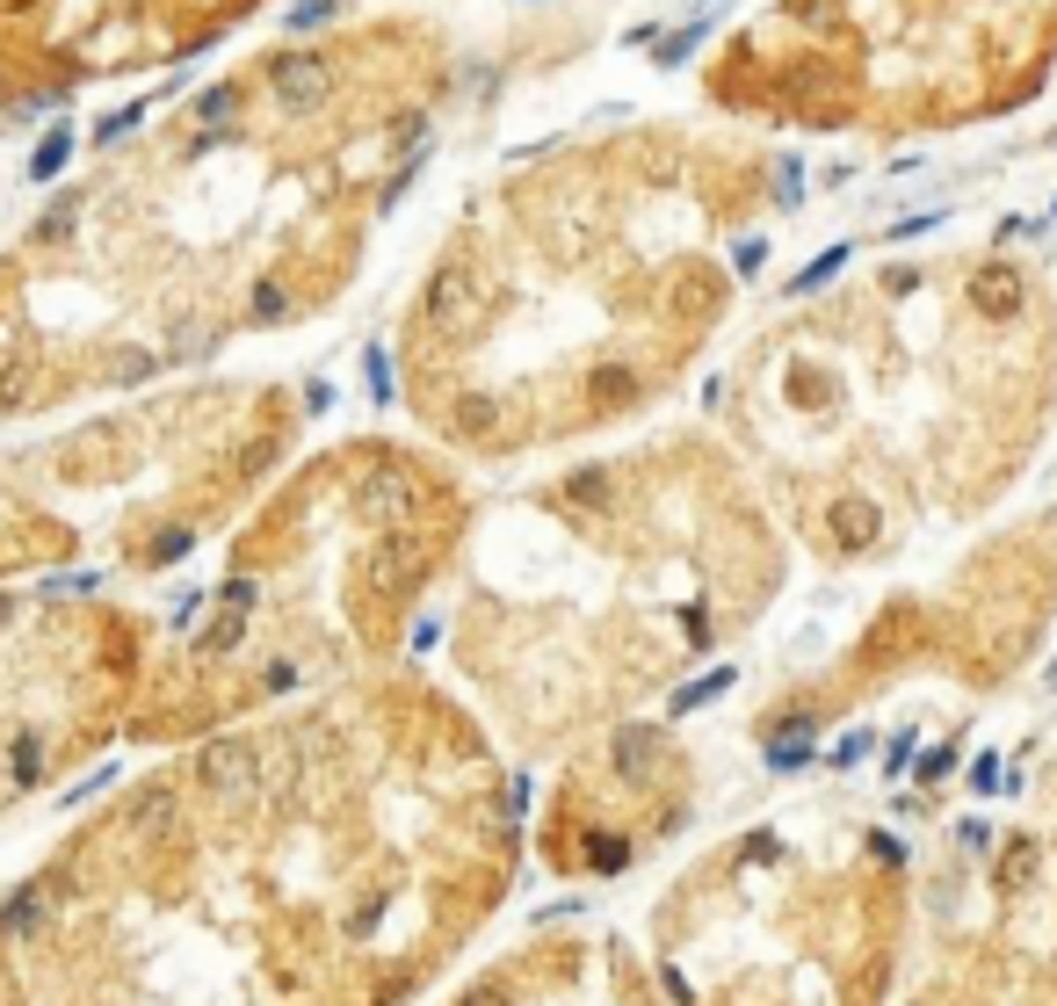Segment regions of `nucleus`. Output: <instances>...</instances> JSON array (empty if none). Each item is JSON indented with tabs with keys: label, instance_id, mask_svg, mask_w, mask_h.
I'll list each match as a JSON object with an SVG mask.
<instances>
[{
	"label": "nucleus",
	"instance_id": "nucleus-11",
	"mask_svg": "<svg viewBox=\"0 0 1057 1006\" xmlns=\"http://www.w3.org/2000/svg\"><path fill=\"white\" fill-rule=\"evenodd\" d=\"M725 688H731V674L717 666L711 681H695V688H681V695H674V710H703V703H711V695H725Z\"/></svg>",
	"mask_w": 1057,
	"mask_h": 1006
},
{
	"label": "nucleus",
	"instance_id": "nucleus-2",
	"mask_svg": "<svg viewBox=\"0 0 1057 1006\" xmlns=\"http://www.w3.org/2000/svg\"><path fill=\"white\" fill-rule=\"evenodd\" d=\"M203 782L225 789V797H246V789H254V753L246 747H210L203 753Z\"/></svg>",
	"mask_w": 1057,
	"mask_h": 1006
},
{
	"label": "nucleus",
	"instance_id": "nucleus-4",
	"mask_svg": "<svg viewBox=\"0 0 1057 1006\" xmlns=\"http://www.w3.org/2000/svg\"><path fill=\"white\" fill-rule=\"evenodd\" d=\"M812 761V717H790L782 731H768V767L775 775H790V767Z\"/></svg>",
	"mask_w": 1057,
	"mask_h": 1006
},
{
	"label": "nucleus",
	"instance_id": "nucleus-6",
	"mask_svg": "<svg viewBox=\"0 0 1057 1006\" xmlns=\"http://www.w3.org/2000/svg\"><path fill=\"white\" fill-rule=\"evenodd\" d=\"M66 159H73V131H66V123H52V139H44V145L30 153V174H36V181H52V174L66 167Z\"/></svg>",
	"mask_w": 1057,
	"mask_h": 1006
},
{
	"label": "nucleus",
	"instance_id": "nucleus-7",
	"mask_svg": "<svg viewBox=\"0 0 1057 1006\" xmlns=\"http://www.w3.org/2000/svg\"><path fill=\"white\" fill-rule=\"evenodd\" d=\"M73 218H80V189H66V196H58V203L44 210V218H36V232H44V240H66V232H73Z\"/></svg>",
	"mask_w": 1057,
	"mask_h": 1006
},
{
	"label": "nucleus",
	"instance_id": "nucleus-1",
	"mask_svg": "<svg viewBox=\"0 0 1057 1006\" xmlns=\"http://www.w3.org/2000/svg\"><path fill=\"white\" fill-rule=\"evenodd\" d=\"M268 87H276L283 109H312L319 95H327V66H319V58H276V66H268Z\"/></svg>",
	"mask_w": 1057,
	"mask_h": 1006
},
{
	"label": "nucleus",
	"instance_id": "nucleus-17",
	"mask_svg": "<svg viewBox=\"0 0 1057 1006\" xmlns=\"http://www.w3.org/2000/svg\"><path fill=\"white\" fill-rule=\"evenodd\" d=\"M36 767H44L36 761V739H15V782H36Z\"/></svg>",
	"mask_w": 1057,
	"mask_h": 1006
},
{
	"label": "nucleus",
	"instance_id": "nucleus-3",
	"mask_svg": "<svg viewBox=\"0 0 1057 1006\" xmlns=\"http://www.w3.org/2000/svg\"><path fill=\"white\" fill-rule=\"evenodd\" d=\"M414 565H420V537H384L377 551H370V579H377V587H406Z\"/></svg>",
	"mask_w": 1057,
	"mask_h": 1006
},
{
	"label": "nucleus",
	"instance_id": "nucleus-10",
	"mask_svg": "<svg viewBox=\"0 0 1057 1006\" xmlns=\"http://www.w3.org/2000/svg\"><path fill=\"white\" fill-rule=\"evenodd\" d=\"M232 109H240V87H210L203 102H196V117H203V123H232Z\"/></svg>",
	"mask_w": 1057,
	"mask_h": 1006
},
{
	"label": "nucleus",
	"instance_id": "nucleus-18",
	"mask_svg": "<svg viewBox=\"0 0 1057 1006\" xmlns=\"http://www.w3.org/2000/svg\"><path fill=\"white\" fill-rule=\"evenodd\" d=\"M905 761H913V731H899V739H891V753H884V767H891V775H899Z\"/></svg>",
	"mask_w": 1057,
	"mask_h": 1006
},
{
	"label": "nucleus",
	"instance_id": "nucleus-16",
	"mask_svg": "<svg viewBox=\"0 0 1057 1006\" xmlns=\"http://www.w3.org/2000/svg\"><path fill=\"white\" fill-rule=\"evenodd\" d=\"M456 1006H515V999H507V985H471Z\"/></svg>",
	"mask_w": 1057,
	"mask_h": 1006
},
{
	"label": "nucleus",
	"instance_id": "nucleus-9",
	"mask_svg": "<svg viewBox=\"0 0 1057 1006\" xmlns=\"http://www.w3.org/2000/svg\"><path fill=\"white\" fill-rule=\"evenodd\" d=\"M36 920H44V898H36V891H22V898H8V913H0V927H8V935H30Z\"/></svg>",
	"mask_w": 1057,
	"mask_h": 1006
},
{
	"label": "nucleus",
	"instance_id": "nucleus-14",
	"mask_svg": "<svg viewBox=\"0 0 1057 1006\" xmlns=\"http://www.w3.org/2000/svg\"><path fill=\"white\" fill-rule=\"evenodd\" d=\"M869 747H877V739H869V731H848V739H840V747H833V767H855V761H862Z\"/></svg>",
	"mask_w": 1057,
	"mask_h": 1006
},
{
	"label": "nucleus",
	"instance_id": "nucleus-19",
	"mask_svg": "<svg viewBox=\"0 0 1057 1006\" xmlns=\"http://www.w3.org/2000/svg\"><path fill=\"white\" fill-rule=\"evenodd\" d=\"M942 767H949V747H935V753H920V782H935Z\"/></svg>",
	"mask_w": 1057,
	"mask_h": 1006
},
{
	"label": "nucleus",
	"instance_id": "nucleus-12",
	"mask_svg": "<svg viewBox=\"0 0 1057 1006\" xmlns=\"http://www.w3.org/2000/svg\"><path fill=\"white\" fill-rule=\"evenodd\" d=\"M840 261H848V254H840V246H833V254H818L812 268H804V276L790 283V290H797V297H804V290H818V283H826V276H840Z\"/></svg>",
	"mask_w": 1057,
	"mask_h": 1006
},
{
	"label": "nucleus",
	"instance_id": "nucleus-13",
	"mask_svg": "<svg viewBox=\"0 0 1057 1006\" xmlns=\"http://www.w3.org/2000/svg\"><path fill=\"white\" fill-rule=\"evenodd\" d=\"M363 377H370V399H392V363H384V347H370V355H363Z\"/></svg>",
	"mask_w": 1057,
	"mask_h": 1006
},
{
	"label": "nucleus",
	"instance_id": "nucleus-15",
	"mask_svg": "<svg viewBox=\"0 0 1057 1006\" xmlns=\"http://www.w3.org/2000/svg\"><path fill=\"white\" fill-rule=\"evenodd\" d=\"M1006 862H1014V869H1000V876H1014V884H1028V869H1036V848H1028V840H1014V854H1006Z\"/></svg>",
	"mask_w": 1057,
	"mask_h": 1006
},
{
	"label": "nucleus",
	"instance_id": "nucleus-8",
	"mask_svg": "<svg viewBox=\"0 0 1057 1006\" xmlns=\"http://www.w3.org/2000/svg\"><path fill=\"white\" fill-rule=\"evenodd\" d=\"M624 862H630V840H616V833H608V840L594 833V840H587V869H602V876H616V869H624Z\"/></svg>",
	"mask_w": 1057,
	"mask_h": 1006
},
{
	"label": "nucleus",
	"instance_id": "nucleus-5",
	"mask_svg": "<svg viewBox=\"0 0 1057 1006\" xmlns=\"http://www.w3.org/2000/svg\"><path fill=\"white\" fill-rule=\"evenodd\" d=\"M363 507H370L377 521H406V515H414V486H406V478H370Z\"/></svg>",
	"mask_w": 1057,
	"mask_h": 1006
}]
</instances>
